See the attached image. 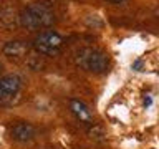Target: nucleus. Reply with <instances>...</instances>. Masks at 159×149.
<instances>
[{
  "label": "nucleus",
  "mask_w": 159,
  "mask_h": 149,
  "mask_svg": "<svg viewBox=\"0 0 159 149\" xmlns=\"http://www.w3.org/2000/svg\"><path fill=\"white\" fill-rule=\"evenodd\" d=\"M18 22L22 27L28 28V30L48 28L55 23V13L52 12V8L47 3H42V2L30 3L18 15Z\"/></svg>",
  "instance_id": "nucleus-1"
},
{
  "label": "nucleus",
  "mask_w": 159,
  "mask_h": 149,
  "mask_svg": "<svg viewBox=\"0 0 159 149\" xmlns=\"http://www.w3.org/2000/svg\"><path fill=\"white\" fill-rule=\"evenodd\" d=\"M75 63L84 71L104 73L108 68V56L98 48H80L75 53Z\"/></svg>",
  "instance_id": "nucleus-2"
},
{
  "label": "nucleus",
  "mask_w": 159,
  "mask_h": 149,
  "mask_svg": "<svg viewBox=\"0 0 159 149\" xmlns=\"http://www.w3.org/2000/svg\"><path fill=\"white\" fill-rule=\"evenodd\" d=\"M32 45L38 53L47 55V56H55L63 47V37L55 30H45L35 37Z\"/></svg>",
  "instance_id": "nucleus-3"
},
{
  "label": "nucleus",
  "mask_w": 159,
  "mask_h": 149,
  "mask_svg": "<svg viewBox=\"0 0 159 149\" xmlns=\"http://www.w3.org/2000/svg\"><path fill=\"white\" fill-rule=\"evenodd\" d=\"M22 89V79L18 74H5L0 78V103L10 101Z\"/></svg>",
  "instance_id": "nucleus-4"
},
{
  "label": "nucleus",
  "mask_w": 159,
  "mask_h": 149,
  "mask_svg": "<svg viewBox=\"0 0 159 149\" xmlns=\"http://www.w3.org/2000/svg\"><path fill=\"white\" fill-rule=\"evenodd\" d=\"M10 136H12V139H15V141H18V142H28V141H32V139H35L37 129H35V126L30 123H17L12 128V131H10Z\"/></svg>",
  "instance_id": "nucleus-5"
},
{
  "label": "nucleus",
  "mask_w": 159,
  "mask_h": 149,
  "mask_svg": "<svg viewBox=\"0 0 159 149\" xmlns=\"http://www.w3.org/2000/svg\"><path fill=\"white\" fill-rule=\"evenodd\" d=\"M70 109H71V113L75 114V118H76L80 123L89 124V123L93 121L91 111H89V108L81 101V99H76V98L70 99Z\"/></svg>",
  "instance_id": "nucleus-6"
},
{
  "label": "nucleus",
  "mask_w": 159,
  "mask_h": 149,
  "mask_svg": "<svg viewBox=\"0 0 159 149\" xmlns=\"http://www.w3.org/2000/svg\"><path fill=\"white\" fill-rule=\"evenodd\" d=\"M3 55H7L10 58H20L23 55L28 53V45L25 42H20V40H15V42H7L2 48Z\"/></svg>",
  "instance_id": "nucleus-7"
},
{
  "label": "nucleus",
  "mask_w": 159,
  "mask_h": 149,
  "mask_svg": "<svg viewBox=\"0 0 159 149\" xmlns=\"http://www.w3.org/2000/svg\"><path fill=\"white\" fill-rule=\"evenodd\" d=\"M151 104H152V98H151V96H149V94H148V96L144 98V108H149V106H151Z\"/></svg>",
  "instance_id": "nucleus-8"
},
{
  "label": "nucleus",
  "mask_w": 159,
  "mask_h": 149,
  "mask_svg": "<svg viewBox=\"0 0 159 149\" xmlns=\"http://www.w3.org/2000/svg\"><path fill=\"white\" fill-rule=\"evenodd\" d=\"M106 2H109V3H121V2H124V0H106Z\"/></svg>",
  "instance_id": "nucleus-9"
}]
</instances>
